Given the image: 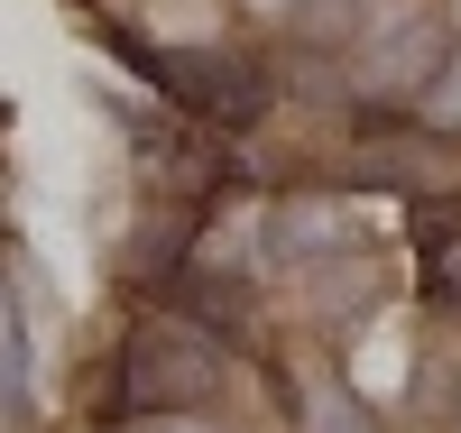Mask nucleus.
<instances>
[{
  "instance_id": "f257e3e1",
  "label": "nucleus",
  "mask_w": 461,
  "mask_h": 433,
  "mask_svg": "<svg viewBox=\"0 0 461 433\" xmlns=\"http://www.w3.org/2000/svg\"><path fill=\"white\" fill-rule=\"evenodd\" d=\"M167 84L212 121H258L267 111V74L249 56H185V65H167Z\"/></svg>"
},
{
  "instance_id": "f03ea898",
  "label": "nucleus",
  "mask_w": 461,
  "mask_h": 433,
  "mask_svg": "<svg viewBox=\"0 0 461 433\" xmlns=\"http://www.w3.org/2000/svg\"><path fill=\"white\" fill-rule=\"evenodd\" d=\"M425 121H461V56H452V74H443V93H425Z\"/></svg>"
}]
</instances>
